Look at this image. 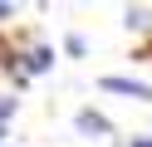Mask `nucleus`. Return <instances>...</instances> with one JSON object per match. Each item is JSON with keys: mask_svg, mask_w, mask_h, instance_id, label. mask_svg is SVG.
Listing matches in <instances>:
<instances>
[{"mask_svg": "<svg viewBox=\"0 0 152 147\" xmlns=\"http://www.w3.org/2000/svg\"><path fill=\"white\" fill-rule=\"evenodd\" d=\"M10 118H15V98H5V93H0V127L10 123Z\"/></svg>", "mask_w": 152, "mask_h": 147, "instance_id": "39448f33", "label": "nucleus"}, {"mask_svg": "<svg viewBox=\"0 0 152 147\" xmlns=\"http://www.w3.org/2000/svg\"><path fill=\"white\" fill-rule=\"evenodd\" d=\"M49 64H54V49L39 44V49H30V59H25V74H44Z\"/></svg>", "mask_w": 152, "mask_h": 147, "instance_id": "7ed1b4c3", "label": "nucleus"}, {"mask_svg": "<svg viewBox=\"0 0 152 147\" xmlns=\"http://www.w3.org/2000/svg\"><path fill=\"white\" fill-rule=\"evenodd\" d=\"M132 147H152V137H142V142H132Z\"/></svg>", "mask_w": 152, "mask_h": 147, "instance_id": "0eeeda50", "label": "nucleus"}, {"mask_svg": "<svg viewBox=\"0 0 152 147\" xmlns=\"http://www.w3.org/2000/svg\"><path fill=\"white\" fill-rule=\"evenodd\" d=\"M5 20H15V5H5V0H0V25H5Z\"/></svg>", "mask_w": 152, "mask_h": 147, "instance_id": "423d86ee", "label": "nucleus"}, {"mask_svg": "<svg viewBox=\"0 0 152 147\" xmlns=\"http://www.w3.org/2000/svg\"><path fill=\"white\" fill-rule=\"evenodd\" d=\"M74 127H79L83 137H108V118H103V113H93V108H83V113L74 118Z\"/></svg>", "mask_w": 152, "mask_h": 147, "instance_id": "f03ea898", "label": "nucleus"}, {"mask_svg": "<svg viewBox=\"0 0 152 147\" xmlns=\"http://www.w3.org/2000/svg\"><path fill=\"white\" fill-rule=\"evenodd\" d=\"M103 88H108V93H123V98H142V103H152V88L137 83V78H123V74H108Z\"/></svg>", "mask_w": 152, "mask_h": 147, "instance_id": "f257e3e1", "label": "nucleus"}, {"mask_svg": "<svg viewBox=\"0 0 152 147\" xmlns=\"http://www.w3.org/2000/svg\"><path fill=\"white\" fill-rule=\"evenodd\" d=\"M123 20H128V29H147V25H152V10H142V5H128V15H123Z\"/></svg>", "mask_w": 152, "mask_h": 147, "instance_id": "20e7f679", "label": "nucleus"}, {"mask_svg": "<svg viewBox=\"0 0 152 147\" xmlns=\"http://www.w3.org/2000/svg\"><path fill=\"white\" fill-rule=\"evenodd\" d=\"M0 137H5V127H0Z\"/></svg>", "mask_w": 152, "mask_h": 147, "instance_id": "6e6552de", "label": "nucleus"}]
</instances>
